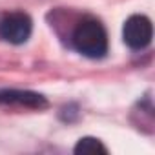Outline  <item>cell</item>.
Listing matches in <instances>:
<instances>
[{"label": "cell", "instance_id": "6da1fadb", "mask_svg": "<svg viewBox=\"0 0 155 155\" xmlns=\"http://www.w3.org/2000/svg\"><path fill=\"white\" fill-rule=\"evenodd\" d=\"M71 42L75 49L88 58H102L108 53V35L104 26L95 18H86L77 24Z\"/></svg>", "mask_w": 155, "mask_h": 155}, {"label": "cell", "instance_id": "7a4b0ae2", "mask_svg": "<svg viewBox=\"0 0 155 155\" xmlns=\"http://www.w3.org/2000/svg\"><path fill=\"white\" fill-rule=\"evenodd\" d=\"M33 29V22L26 13L15 11L0 18V38L9 44H24Z\"/></svg>", "mask_w": 155, "mask_h": 155}, {"label": "cell", "instance_id": "3957f363", "mask_svg": "<svg viewBox=\"0 0 155 155\" xmlns=\"http://www.w3.org/2000/svg\"><path fill=\"white\" fill-rule=\"evenodd\" d=\"M122 37H124V42L131 49H144L146 46H150L151 37H153V28H151L150 18L144 15L130 17L124 22Z\"/></svg>", "mask_w": 155, "mask_h": 155}, {"label": "cell", "instance_id": "277c9868", "mask_svg": "<svg viewBox=\"0 0 155 155\" xmlns=\"http://www.w3.org/2000/svg\"><path fill=\"white\" fill-rule=\"evenodd\" d=\"M0 104H13V106H22V108H33V110H42L48 106L46 97L35 91H26V90H0Z\"/></svg>", "mask_w": 155, "mask_h": 155}, {"label": "cell", "instance_id": "5b68a950", "mask_svg": "<svg viewBox=\"0 0 155 155\" xmlns=\"http://www.w3.org/2000/svg\"><path fill=\"white\" fill-rule=\"evenodd\" d=\"M73 151L77 155H106L108 153V148L99 140V139H93V137H84L77 142V146L73 148Z\"/></svg>", "mask_w": 155, "mask_h": 155}]
</instances>
